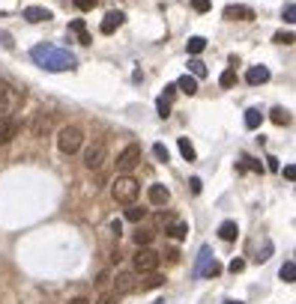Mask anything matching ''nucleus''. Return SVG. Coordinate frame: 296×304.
<instances>
[{
  "label": "nucleus",
  "mask_w": 296,
  "mask_h": 304,
  "mask_svg": "<svg viewBox=\"0 0 296 304\" xmlns=\"http://www.w3.org/2000/svg\"><path fill=\"white\" fill-rule=\"evenodd\" d=\"M108 280H111V274H108V271H102V274H99V280H96V287H105Z\"/></svg>",
  "instance_id": "43"
},
{
  "label": "nucleus",
  "mask_w": 296,
  "mask_h": 304,
  "mask_svg": "<svg viewBox=\"0 0 296 304\" xmlns=\"http://www.w3.org/2000/svg\"><path fill=\"white\" fill-rule=\"evenodd\" d=\"M176 146H180V155H183L186 161H194V158H198V152H194V146L189 143V137H180Z\"/></svg>",
  "instance_id": "24"
},
{
  "label": "nucleus",
  "mask_w": 296,
  "mask_h": 304,
  "mask_svg": "<svg viewBox=\"0 0 296 304\" xmlns=\"http://www.w3.org/2000/svg\"><path fill=\"white\" fill-rule=\"evenodd\" d=\"M150 242H153V230H138V233H135V245H138V248H147Z\"/></svg>",
  "instance_id": "30"
},
{
  "label": "nucleus",
  "mask_w": 296,
  "mask_h": 304,
  "mask_svg": "<svg viewBox=\"0 0 296 304\" xmlns=\"http://www.w3.org/2000/svg\"><path fill=\"white\" fill-rule=\"evenodd\" d=\"M269 81V69L266 66H251L248 72H245V84H251V86H261Z\"/></svg>",
  "instance_id": "14"
},
{
  "label": "nucleus",
  "mask_w": 296,
  "mask_h": 304,
  "mask_svg": "<svg viewBox=\"0 0 296 304\" xmlns=\"http://www.w3.org/2000/svg\"><path fill=\"white\" fill-rule=\"evenodd\" d=\"M269 119H272L275 125H290V111H284V107H272V111H269Z\"/></svg>",
  "instance_id": "25"
},
{
  "label": "nucleus",
  "mask_w": 296,
  "mask_h": 304,
  "mask_svg": "<svg viewBox=\"0 0 296 304\" xmlns=\"http://www.w3.org/2000/svg\"><path fill=\"white\" fill-rule=\"evenodd\" d=\"M194 12H209V0H192Z\"/></svg>",
  "instance_id": "36"
},
{
  "label": "nucleus",
  "mask_w": 296,
  "mask_h": 304,
  "mask_svg": "<svg viewBox=\"0 0 296 304\" xmlns=\"http://www.w3.org/2000/svg\"><path fill=\"white\" fill-rule=\"evenodd\" d=\"M18 135V122L12 117H0V146L12 143V137Z\"/></svg>",
  "instance_id": "13"
},
{
  "label": "nucleus",
  "mask_w": 296,
  "mask_h": 304,
  "mask_svg": "<svg viewBox=\"0 0 296 304\" xmlns=\"http://www.w3.org/2000/svg\"><path fill=\"white\" fill-rule=\"evenodd\" d=\"M144 215H147V209H141V206H135V203H129V209H126V221H144Z\"/></svg>",
  "instance_id": "27"
},
{
  "label": "nucleus",
  "mask_w": 296,
  "mask_h": 304,
  "mask_svg": "<svg viewBox=\"0 0 296 304\" xmlns=\"http://www.w3.org/2000/svg\"><path fill=\"white\" fill-rule=\"evenodd\" d=\"M159 287H165V277L156 274V271H147V280H138L141 292H150V289H159Z\"/></svg>",
  "instance_id": "18"
},
{
  "label": "nucleus",
  "mask_w": 296,
  "mask_h": 304,
  "mask_svg": "<svg viewBox=\"0 0 296 304\" xmlns=\"http://www.w3.org/2000/svg\"><path fill=\"white\" fill-rule=\"evenodd\" d=\"M159 259H162V253H156L150 245H147V248H138V251H135L132 266H135L138 274H147V271H156L159 269Z\"/></svg>",
  "instance_id": "4"
},
{
  "label": "nucleus",
  "mask_w": 296,
  "mask_h": 304,
  "mask_svg": "<svg viewBox=\"0 0 296 304\" xmlns=\"http://www.w3.org/2000/svg\"><path fill=\"white\" fill-rule=\"evenodd\" d=\"M0 45H3V48H12V36H9V33H3V30H0Z\"/></svg>",
  "instance_id": "39"
},
{
  "label": "nucleus",
  "mask_w": 296,
  "mask_h": 304,
  "mask_svg": "<svg viewBox=\"0 0 296 304\" xmlns=\"http://www.w3.org/2000/svg\"><path fill=\"white\" fill-rule=\"evenodd\" d=\"M279 277L284 280V284H296V263H293V259H287V263L281 266Z\"/></svg>",
  "instance_id": "23"
},
{
  "label": "nucleus",
  "mask_w": 296,
  "mask_h": 304,
  "mask_svg": "<svg viewBox=\"0 0 296 304\" xmlns=\"http://www.w3.org/2000/svg\"><path fill=\"white\" fill-rule=\"evenodd\" d=\"M141 146L138 143H129L126 149H120L117 152V173H132V170L141 164Z\"/></svg>",
  "instance_id": "6"
},
{
  "label": "nucleus",
  "mask_w": 296,
  "mask_h": 304,
  "mask_svg": "<svg viewBox=\"0 0 296 304\" xmlns=\"http://www.w3.org/2000/svg\"><path fill=\"white\" fill-rule=\"evenodd\" d=\"M135 289H138V277H135L132 271H120L117 280H114V295H129V292H135Z\"/></svg>",
  "instance_id": "11"
},
{
  "label": "nucleus",
  "mask_w": 296,
  "mask_h": 304,
  "mask_svg": "<svg viewBox=\"0 0 296 304\" xmlns=\"http://www.w3.org/2000/svg\"><path fill=\"white\" fill-rule=\"evenodd\" d=\"M96 3H99V0H75V6H78L81 12H87V9H93Z\"/></svg>",
  "instance_id": "35"
},
{
  "label": "nucleus",
  "mask_w": 296,
  "mask_h": 304,
  "mask_svg": "<svg viewBox=\"0 0 296 304\" xmlns=\"http://www.w3.org/2000/svg\"><path fill=\"white\" fill-rule=\"evenodd\" d=\"M225 304H243V301H225Z\"/></svg>",
  "instance_id": "46"
},
{
  "label": "nucleus",
  "mask_w": 296,
  "mask_h": 304,
  "mask_svg": "<svg viewBox=\"0 0 296 304\" xmlns=\"http://www.w3.org/2000/svg\"><path fill=\"white\" fill-rule=\"evenodd\" d=\"M174 96H176V84H168V86H165V93H162V99H168V101H171Z\"/></svg>",
  "instance_id": "37"
},
{
  "label": "nucleus",
  "mask_w": 296,
  "mask_h": 304,
  "mask_svg": "<svg viewBox=\"0 0 296 304\" xmlns=\"http://www.w3.org/2000/svg\"><path fill=\"white\" fill-rule=\"evenodd\" d=\"M147 197H150V203H153V206H159V209H162V206H168V200H171V191H168L165 185H150Z\"/></svg>",
  "instance_id": "15"
},
{
  "label": "nucleus",
  "mask_w": 296,
  "mask_h": 304,
  "mask_svg": "<svg viewBox=\"0 0 296 304\" xmlns=\"http://www.w3.org/2000/svg\"><path fill=\"white\" fill-rule=\"evenodd\" d=\"M222 15L227 18V21H254V9L251 6H245V3H230V6H225V12Z\"/></svg>",
  "instance_id": "10"
},
{
  "label": "nucleus",
  "mask_w": 296,
  "mask_h": 304,
  "mask_svg": "<svg viewBox=\"0 0 296 304\" xmlns=\"http://www.w3.org/2000/svg\"><path fill=\"white\" fill-rule=\"evenodd\" d=\"M81 146H84V132L78 125H63L57 132V149L63 152V155H75Z\"/></svg>",
  "instance_id": "3"
},
{
  "label": "nucleus",
  "mask_w": 296,
  "mask_h": 304,
  "mask_svg": "<svg viewBox=\"0 0 296 304\" xmlns=\"http://www.w3.org/2000/svg\"><path fill=\"white\" fill-rule=\"evenodd\" d=\"M138 194H141V182L132 173H120V176L111 182V197H114V203L129 206V203L138 200Z\"/></svg>",
  "instance_id": "2"
},
{
  "label": "nucleus",
  "mask_w": 296,
  "mask_h": 304,
  "mask_svg": "<svg viewBox=\"0 0 296 304\" xmlns=\"http://www.w3.org/2000/svg\"><path fill=\"white\" fill-rule=\"evenodd\" d=\"M176 90H180V93H186V96H194V93H198V78L183 75V78L176 81Z\"/></svg>",
  "instance_id": "21"
},
{
  "label": "nucleus",
  "mask_w": 296,
  "mask_h": 304,
  "mask_svg": "<svg viewBox=\"0 0 296 304\" xmlns=\"http://www.w3.org/2000/svg\"><path fill=\"white\" fill-rule=\"evenodd\" d=\"M24 18H27L30 24H42V21H51L54 15L48 9H42V6H27V9H24Z\"/></svg>",
  "instance_id": "17"
},
{
  "label": "nucleus",
  "mask_w": 296,
  "mask_h": 304,
  "mask_svg": "<svg viewBox=\"0 0 296 304\" xmlns=\"http://www.w3.org/2000/svg\"><path fill=\"white\" fill-rule=\"evenodd\" d=\"M204 48H207V39H204V36H192V39H189V54L198 57Z\"/></svg>",
  "instance_id": "28"
},
{
  "label": "nucleus",
  "mask_w": 296,
  "mask_h": 304,
  "mask_svg": "<svg viewBox=\"0 0 296 304\" xmlns=\"http://www.w3.org/2000/svg\"><path fill=\"white\" fill-rule=\"evenodd\" d=\"M96 304H117V295H114V292H108V295H102Z\"/></svg>",
  "instance_id": "40"
},
{
  "label": "nucleus",
  "mask_w": 296,
  "mask_h": 304,
  "mask_svg": "<svg viewBox=\"0 0 296 304\" xmlns=\"http://www.w3.org/2000/svg\"><path fill=\"white\" fill-rule=\"evenodd\" d=\"M198 274H204V277H219L222 274V266L215 263V256L209 248H201V256H198Z\"/></svg>",
  "instance_id": "8"
},
{
  "label": "nucleus",
  "mask_w": 296,
  "mask_h": 304,
  "mask_svg": "<svg viewBox=\"0 0 296 304\" xmlns=\"http://www.w3.org/2000/svg\"><path fill=\"white\" fill-rule=\"evenodd\" d=\"M263 122V114L258 111V107H251V111H245V128L248 132H254V128H261Z\"/></svg>",
  "instance_id": "22"
},
{
  "label": "nucleus",
  "mask_w": 296,
  "mask_h": 304,
  "mask_svg": "<svg viewBox=\"0 0 296 304\" xmlns=\"http://www.w3.org/2000/svg\"><path fill=\"white\" fill-rule=\"evenodd\" d=\"M30 57H33L36 66H42L45 72H69V69H75V54H69V51L57 48V45H36L33 51H30Z\"/></svg>",
  "instance_id": "1"
},
{
  "label": "nucleus",
  "mask_w": 296,
  "mask_h": 304,
  "mask_svg": "<svg viewBox=\"0 0 296 304\" xmlns=\"http://www.w3.org/2000/svg\"><path fill=\"white\" fill-rule=\"evenodd\" d=\"M105 161H108V146H105V140H93L87 149H84V167L87 170H102Z\"/></svg>",
  "instance_id": "7"
},
{
  "label": "nucleus",
  "mask_w": 296,
  "mask_h": 304,
  "mask_svg": "<svg viewBox=\"0 0 296 304\" xmlns=\"http://www.w3.org/2000/svg\"><path fill=\"white\" fill-rule=\"evenodd\" d=\"M281 18H284L287 24H293V21H296V3H287V6H284V12H281Z\"/></svg>",
  "instance_id": "34"
},
{
  "label": "nucleus",
  "mask_w": 296,
  "mask_h": 304,
  "mask_svg": "<svg viewBox=\"0 0 296 304\" xmlns=\"http://www.w3.org/2000/svg\"><path fill=\"white\" fill-rule=\"evenodd\" d=\"M243 269H245V259H233V263H230V271H233V274H240Z\"/></svg>",
  "instance_id": "38"
},
{
  "label": "nucleus",
  "mask_w": 296,
  "mask_h": 304,
  "mask_svg": "<svg viewBox=\"0 0 296 304\" xmlns=\"http://www.w3.org/2000/svg\"><path fill=\"white\" fill-rule=\"evenodd\" d=\"M156 111H159V117H162V119H168V117H171V101L159 96V101H156Z\"/></svg>",
  "instance_id": "32"
},
{
  "label": "nucleus",
  "mask_w": 296,
  "mask_h": 304,
  "mask_svg": "<svg viewBox=\"0 0 296 304\" xmlns=\"http://www.w3.org/2000/svg\"><path fill=\"white\" fill-rule=\"evenodd\" d=\"M219 84L225 86V90H230V86L236 84V72H233V69H227V72H222V78H219Z\"/></svg>",
  "instance_id": "31"
},
{
  "label": "nucleus",
  "mask_w": 296,
  "mask_h": 304,
  "mask_svg": "<svg viewBox=\"0 0 296 304\" xmlns=\"http://www.w3.org/2000/svg\"><path fill=\"white\" fill-rule=\"evenodd\" d=\"M123 21H126V15H123L120 9H114V12H108V15L102 18V27H99V30H102L105 36H111L114 30H120L123 27Z\"/></svg>",
  "instance_id": "12"
},
{
  "label": "nucleus",
  "mask_w": 296,
  "mask_h": 304,
  "mask_svg": "<svg viewBox=\"0 0 296 304\" xmlns=\"http://www.w3.org/2000/svg\"><path fill=\"white\" fill-rule=\"evenodd\" d=\"M219 236L225 238V242H236V236H240L236 221H222V224H219Z\"/></svg>",
  "instance_id": "19"
},
{
  "label": "nucleus",
  "mask_w": 296,
  "mask_h": 304,
  "mask_svg": "<svg viewBox=\"0 0 296 304\" xmlns=\"http://www.w3.org/2000/svg\"><path fill=\"white\" fill-rule=\"evenodd\" d=\"M284 179H290V182L296 179V167H293V164H287V167H284Z\"/></svg>",
  "instance_id": "42"
},
{
  "label": "nucleus",
  "mask_w": 296,
  "mask_h": 304,
  "mask_svg": "<svg viewBox=\"0 0 296 304\" xmlns=\"http://www.w3.org/2000/svg\"><path fill=\"white\" fill-rule=\"evenodd\" d=\"M21 101H24V93H21V90H15V86L9 84L6 78H0V114L15 111Z\"/></svg>",
  "instance_id": "5"
},
{
  "label": "nucleus",
  "mask_w": 296,
  "mask_h": 304,
  "mask_svg": "<svg viewBox=\"0 0 296 304\" xmlns=\"http://www.w3.org/2000/svg\"><path fill=\"white\" fill-rule=\"evenodd\" d=\"M189 72H192V78H207V63L204 60H189Z\"/></svg>",
  "instance_id": "26"
},
{
  "label": "nucleus",
  "mask_w": 296,
  "mask_h": 304,
  "mask_svg": "<svg viewBox=\"0 0 296 304\" xmlns=\"http://www.w3.org/2000/svg\"><path fill=\"white\" fill-rule=\"evenodd\" d=\"M51 125H54V114H45V111H39L33 117V125H30V135L36 140H42V137L51 135Z\"/></svg>",
  "instance_id": "9"
},
{
  "label": "nucleus",
  "mask_w": 296,
  "mask_h": 304,
  "mask_svg": "<svg viewBox=\"0 0 296 304\" xmlns=\"http://www.w3.org/2000/svg\"><path fill=\"white\" fill-rule=\"evenodd\" d=\"M69 30L78 36V42H81V45H93V39H90V33H87V27H84V21H81V18H75V21H72Z\"/></svg>",
  "instance_id": "20"
},
{
  "label": "nucleus",
  "mask_w": 296,
  "mask_h": 304,
  "mask_svg": "<svg viewBox=\"0 0 296 304\" xmlns=\"http://www.w3.org/2000/svg\"><path fill=\"white\" fill-rule=\"evenodd\" d=\"M111 233H114L117 238L123 236V224H120V221H111Z\"/></svg>",
  "instance_id": "41"
},
{
  "label": "nucleus",
  "mask_w": 296,
  "mask_h": 304,
  "mask_svg": "<svg viewBox=\"0 0 296 304\" xmlns=\"http://www.w3.org/2000/svg\"><path fill=\"white\" fill-rule=\"evenodd\" d=\"M189 185H192V194H201V188H204V185H201V179H192Z\"/></svg>",
  "instance_id": "44"
},
{
  "label": "nucleus",
  "mask_w": 296,
  "mask_h": 304,
  "mask_svg": "<svg viewBox=\"0 0 296 304\" xmlns=\"http://www.w3.org/2000/svg\"><path fill=\"white\" fill-rule=\"evenodd\" d=\"M153 155H156L162 164H168V161H171V152H168V146H165V143H153Z\"/></svg>",
  "instance_id": "29"
},
{
  "label": "nucleus",
  "mask_w": 296,
  "mask_h": 304,
  "mask_svg": "<svg viewBox=\"0 0 296 304\" xmlns=\"http://www.w3.org/2000/svg\"><path fill=\"white\" fill-rule=\"evenodd\" d=\"M69 304H90V298H84V295H78V298H72Z\"/></svg>",
  "instance_id": "45"
},
{
  "label": "nucleus",
  "mask_w": 296,
  "mask_h": 304,
  "mask_svg": "<svg viewBox=\"0 0 296 304\" xmlns=\"http://www.w3.org/2000/svg\"><path fill=\"white\" fill-rule=\"evenodd\" d=\"M272 42H279V45H293V33H290V30H287V33L281 30V33L272 36Z\"/></svg>",
  "instance_id": "33"
},
{
  "label": "nucleus",
  "mask_w": 296,
  "mask_h": 304,
  "mask_svg": "<svg viewBox=\"0 0 296 304\" xmlns=\"http://www.w3.org/2000/svg\"><path fill=\"white\" fill-rule=\"evenodd\" d=\"M165 236L174 238V242H183V238L189 236V224H186V221H171V224L165 227Z\"/></svg>",
  "instance_id": "16"
}]
</instances>
